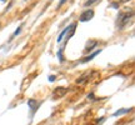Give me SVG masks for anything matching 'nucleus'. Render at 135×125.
Segmentation results:
<instances>
[{
	"mask_svg": "<svg viewBox=\"0 0 135 125\" xmlns=\"http://www.w3.org/2000/svg\"><path fill=\"white\" fill-rule=\"evenodd\" d=\"M131 16H133V11H131L130 14H129V13H120L118 18H119V20L121 21V24H120L121 26H123V25H125L126 23H128V21L130 20Z\"/></svg>",
	"mask_w": 135,
	"mask_h": 125,
	"instance_id": "obj_2",
	"label": "nucleus"
},
{
	"mask_svg": "<svg viewBox=\"0 0 135 125\" xmlns=\"http://www.w3.org/2000/svg\"><path fill=\"white\" fill-rule=\"evenodd\" d=\"M68 93V89L66 88H56L55 90H54V94L53 96L55 99H58V98H63L65 94Z\"/></svg>",
	"mask_w": 135,
	"mask_h": 125,
	"instance_id": "obj_3",
	"label": "nucleus"
},
{
	"mask_svg": "<svg viewBox=\"0 0 135 125\" xmlns=\"http://www.w3.org/2000/svg\"><path fill=\"white\" fill-rule=\"evenodd\" d=\"M130 110V109H120V110L115 111L114 114H113V116H118V115H123V114H125V113H128V111Z\"/></svg>",
	"mask_w": 135,
	"mask_h": 125,
	"instance_id": "obj_7",
	"label": "nucleus"
},
{
	"mask_svg": "<svg viewBox=\"0 0 135 125\" xmlns=\"http://www.w3.org/2000/svg\"><path fill=\"white\" fill-rule=\"evenodd\" d=\"M98 0H88V1H85V4H84V6H90V5H93L94 3H97Z\"/></svg>",
	"mask_w": 135,
	"mask_h": 125,
	"instance_id": "obj_8",
	"label": "nucleus"
},
{
	"mask_svg": "<svg viewBox=\"0 0 135 125\" xmlns=\"http://www.w3.org/2000/svg\"><path fill=\"white\" fill-rule=\"evenodd\" d=\"M58 58H59V60H60V61H63V60H64V58H63V49H60V50H59Z\"/></svg>",
	"mask_w": 135,
	"mask_h": 125,
	"instance_id": "obj_9",
	"label": "nucleus"
},
{
	"mask_svg": "<svg viewBox=\"0 0 135 125\" xmlns=\"http://www.w3.org/2000/svg\"><path fill=\"white\" fill-rule=\"evenodd\" d=\"M1 1H6V0H1Z\"/></svg>",
	"mask_w": 135,
	"mask_h": 125,
	"instance_id": "obj_14",
	"label": "nucleus"
},
{
	"mask_svg": "<svg viewBox=\"0 0 135 125\" xmlns=\"http://www.w3.org/2000/svg\"><path fill=\"white\" fill-rule=\"evenodd\" d=\"M65 1H66V0H60V1H59V6H63V5L65 4Z\"/></svg>",
	"mask_w": 135,
	"mask_h": 125,
	"instance_id": "obj_11",
	"label": "nucleus"
},
{
	"mask_svg": "<svg viewBox=\"0 0 135 125\" xmlns=\"http://www.w3.org/2000/svg\"><path fill=\"white\" fill-rule=\"evenodd\" d=\"M100 51H101V50H100V49H99V50H97L95 53H93L91 55H89V56H86V58H85V59H83L81 61H83V62H88V61H90V60H93V59L95 58V56H97V55H98V54H99V53H100Z\"/></svg>",
	"mask_w": 135,
	"mask_h": 125,
	"instance_id": "obj_5",
	"label": "nucleus"
},
{
	"mask_svg": "<svg viewBox=\"0 0 135 125\" xmlns=\"http://www.w3.org/2000/svg\"><path fill=\"white\" fill-rule=\"evenodd\" d=\"M93 16H94V10L88 9L80 15V21H83V23H84V21H88V20L91 19Z\"/></svg>",
	"mask_w": 135,
	"mask_h": 125,
	"instance_id": "obj_1",
	"label": "nucleus"
},
{
	"mask_svg": "<svg viewBox=\"0 0 135 125\" xmlns=\"http://www.w3.org/2000/svg\"><path fill=\"white\" fill-rule=\"evenodd\" d=\"M54 80H55V76H54V75H50V76H49V81H54Z\"/></svg>",
	"mask_w": 135,
	"mask_h": 125,
	"instance_id": "obj_13",
	"label": "nucleus"
},
{
	"mask_svg": "<svg viewBox=\"0 0 135 125\" xmlns=\"http://www.w3.org/2000/svg\"><path fill=\"white\" fill-rule=\"evenodd\" d=\"M20 31H21V26H19V28H18V29L15 30V33H14V36H15V35H18V34H19Z\"/></svg>",
	"mask_w": 135,
	"mask_h": 125,
	"instance_id": "obj_10",
	"label": "nucleus"
},
{
	"mask_svg": "<svg viewBox=\"0 0 135 125\" xmlns=\"http://www.w3.org/2000/svg\"><path fill=\"white\" fill-rule=\"evenodd\" d=\"M70 28H71V25H70V26H68V28H65V29H64L63 31H61V33H60V35H59V38H58V43H60V41H61V40H63L64 35H65V34H66L68 31H69V29H70Z\"/></svg>",
	"mask_w": 135,
	"mask_h": 125,
	"instance_id": "obj_6",
	"label": "nucleus"
},
{
	"mask_svg": "<svg viewBox=\"0 0 135 125\" xmlns=\"http://www.w3.org/2000/svg\"><path fill=\"white\" fill-rule=\"evenodd\" d=\"M28 105H29V108L33 110V114H35V111L39 109V106H40V103L36 100H34V99H30L29 101H28Z\"/></svg>",
	"mask_w": 135,
	"mask_h": 125,
	"instance_id": "obj_4",
	"label": "nucleus"
},
{
	"mask_svg": "<svg viewBox=\"0 0 135 125\" xmlns=\"http://www.w3.org/2000/svg\"><path fill=\"white\" fill-rule=\"evenodd\" d=\"M111 6H113L114 9H118V8H119V5L116 4V3H113V4H111Z\"/></svg>",
	"mask_w": 135,
	"mask_h": 125,
	"instance_id": "obj_12",
	"label": "nucleus"
}]
</instances>
